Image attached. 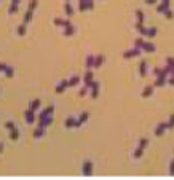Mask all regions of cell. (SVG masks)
I'll use <instances>...</instances> for the list:
<instances>
[{
    "label": "cell",
    "mask_w": 174,
    "mask_h": 180,
    "mask_svg": "<svg viewBox=\"0 0 174 180\" xmlns=\"http://www.w3.org/2000/svg\"><path fill=\"white\" fill-rule=\"evenodd\" d=\"M155 75H157V81L155 86H163L166 83V77H168V70H160V69H155Z\"/></svg>",
    "instance_id": "1"
},
{
    "label": "cell",
    "mask_w": 174,
    "mask_h": 180,
    "mask_svg": "<svg viewBox=\"0 0 174 180\" xmlns=\"http://www.w3.org/2000/svg\"><path fill=\"white\" fill-rule=\"evenodd\" d=\"M82 174H83L85 177L93 175V163H91L89 159H86V161L82 164Z\"/></svg>",
    "instance_id": "2"
},
{
    "label": "cell",
    "mask_w": 174,
    "mask_h": 180,
    "mask_svg": "<svg viewBox=\"0 0 174 180\" xmlns=\"http://www.w3.org/2000/svg\"><path fill=\"white\" fill-rule=\"evenodd\" d=\"M89 91H91V97L96 99L98 96H99V81L93 80V81L89 83Z\"/></svg>",
    "instance_id": "3"
},
{
    "label": "cell",
    "mask_w": 174,
    "mask_h": 180,
    "mask_svg": "<svg viewBox=\"0 0 174 180\" xmlns=\"http://www.w3.org/2000/svg\"><path fill=\"white\" fill-rule=\"evenodd\" d=\"M78 8H80V11H88V10H91V8H93V0H80Z\"/></svg>",
    "instance_id": "4"
},
{
    "label": "cell",
    "mask_w": 174,
    "mask_h": 180,
    "mask_svg": "<svg viewBox=\"0 0 174 180\" xmlns=\"http://www.w3.org/2000/svg\"><path fill=\"white\" fill-rule=\"evenodd\" d=\"M24 120H26V123L27 124H34V121H35V112L34 110H27V112L24 113Z\"/></svg>",
    "instance_id": "5"
},
{
    "label": "cell",
    "mask_w": 174,
    "mask_h": 180,
    "mask_svg": "<svg viewBox=\"0 0 174 180\" xmlns=\"http://www.w3.org/2000/svg\"><path fill=\"white\" fill-rule=\"evenodd\" d=\"M53 112H55V105H50V107L43 108V112L38 115V120H42V118H46V116H53Z\"/></svg>",
    "instance_id": "6"
},
{
    "label": "cell",
    "mask_w": 174,
    "mask_h": 180,
    "mask_svg": "<svg viewBox=\"0 0 174 180\" xmlns=\"http://www.w3.org/2000/svg\"><path fill=\"white\" fill-rule=\"evenodd\" d=\"M67 88H69V80H64V81H61L59 85L56 86V89H55V91H56V94H61V92H64Z\"/></svg>",
    "instance_id": "7"
},
{
    "label": "cell",
    "mask_w": 174,
    "mask_h": 180,
    "mask_svg": "<svg viewBox=\"0 0 174 180\" xmlns=\"http://www.w3.org/2000/svg\"><path fill=\"white\" fill-rule=\"evenodd\" d=\"M139 54H141V50L136 46V48H133V50H129V51H126V53H125V59L136 58V56H139Z\"/></svg>",
    "instance_id": "8"
},
{
    "label": "cell",
    "mask_w": 174,
    "mask_h": 180,
    "mask_svg": "<svg viewBox=\"0 0 174 180\" xmlns=\"http://www.w3.org/2000/svg\"><path fill=\"white\" fill-rule=\"evenodd\" d=\"M166 129H168V124H166V123H160L158 126L155 128V135H158V137H160V135H163Z\"/></svg>",
    "instance_id": "9"
},
{
    "label": "cell",
    "mask_w": 174,
    "mask_h": 180,
    "mask_svg": "<svg viewBox=\"0 0 174 180\" xmlns=\"http://www.w3.org/2000/svg\"><path fill=\"white\" fill-rule=\"evenodd\" d=\"M93 78H94L93 69H88V72H86V73H85V77H83V81H85V85H86V86H89V83L93 81Z\"/></svg>",
    "instance_id": "10"
},
{
    "label": "cell",
    "mask_w": 174,
    "mask_h": 180,
    "mask_svg": "<svg viewBox=\"0 0 174 180\" xmlns=\"http://www.w3.org/2000/svg\"><path fill=\"white\" fill-rule=\"evenodd\" d=\"M51 123H53V116H46V118L38 120V126H40V128H48Z\"/></svg>",
    "instance_id": "11"
},
{
    "label": "cell",
    "mask_w": 174,
    "mask_h": 180,
    "mask_svg": "<svg viewBox=\"0 0 174 180\" xmlns=\"http://www.w3.org/2000/svg\"><path fill=\"white\" fill-rule=\"evenodd\" d=\"M141 50L145 51V53H153V51H155V45H153V43H149V41H144L142 46H141Z\"/></svg>",
    "instance_id": "12"
},
{
    "label": "cell",
    "mask_w": 174,
    "mask_h": 180,
    "mask_svg": "<svg viewBox=\"0 0 174 180\" xmlns=\"http://www.w3.org/2000/svg\"><path fill=\"white\" fill-rule=\"evenodd\" d=\"M88 118H89L88 112H83L82 115H80V116L77 118V128H78V126H82V124H85V123L88 121Z\"/></svg>",
    "instance_id": "13"
},
{
    "label": "cell",
    "mask_w": 174,
    "mask_h": 180,
    "mask_svg": "<svg viewBox=\"0 0 174 180\" xmlns=\"http://www.w3.org/2000/svg\"><path fill=\"white\" fill-rule=\"evenodd\" d=\"M19 3H21V0H11V5H10V10H8L10 15H15V13L18 11Z\"/></svg>",
    "instance_id": "14"
},
{
    "label": "cell",
    "mask_w": 174,
    "mask_h": 180,
    "mask_svg": "<svg viewBox=\"0 0 174 180\" xmlns=\"http://www.w3.org/2000/svg\"><path fill=\"white\" fill-rule=\"evenodd\" d=\"M74 34H75V27H74L72 22H70L69 26H65V27H64V35H65V37H72Z\"/></svg>",
    "instance_id": "15"
},
{
    "label": "cell",
    "mask_w": 174,
    "mask_h": 180,
    "mask_svg": "<svg viewBox=\"0 0 174 180\" xmlns=\"http://www.w3.org/2000/svg\"><path fill=\"white\" fill-rule=\"evenodd\" d=\"M64 126L65 128H77V118H74V116H70V118H67V120H65L64 121Z\"/></svg>",
    "instance_id": "16"
},
{
    "label": "cell",
    "mask_w": 174,
    "mask_h": 180,
    "mask_svg": "<svg viewBox=\"0 0 174 180\" xmlns=\"http://www.w3.org/2000/svg\"><path fill=\"white\" fill-rule=\"evenodd\" d=\"M45 131H46V128H40V126H37V129L34 131V137H35V139H40V137H43V135H45Z\"/></svg>",
    "instance_id": "17"
},
{
    "label": "cell",
    "mask_w": 174,
    "mask_h": 180,
    "mask_svg": "<svg viewBox=\"0 0 174 180\" xmlns=\"http://www.w3.org/2000/svg\"><path fill=\"white\" fill-rule=\"evenodd\" d=\"M26 31H27V26H26L24 22H22V24H19V26L16 27V34H18L19 37H22V35H26Z\"/></svg>",
    "instance_id": "18"
},
{
    "label": "cell",
    "mask_w": 174,
    "mask_h": 180,
    "mask_svg": "<svg viewBox=\"0 0 174 180\" xmlns=\"http://www.w3.org/2000/svg\"><path fill=\"white\" fill-rule=\"evenodd\" d=\"M70 21L69 19H61V18H55V26H61V27H65L69 26Z\"/></svg>",
    "instance_id": "19"
},
{
    "label": "cell",
    "mask_w": 174,
    "mask_h": 180,
    "mask_svg": "<svg viewBox=\"0 0 174 180\" xmlns=\"http://www.w3.org/2000/svg\"><path fill=\"white\" fill-rule=\"evenodd\" d=\"M64 13H65V16L70 18V16L74 15V7H72L70 3H65V5H64Z\"/></svg>",
    "instance_id": "20"
},
{
    "label": "cell",
    "mask_w": 174,
    "mask_h": 180,
    "mask_svg": "<svg viewBox=\"0 0 174 180\" xmlns=\"http://www.w3.org/2000/svg\"><path fill=\"white\" fill-rule=\"evenodd\" d=\"M157 34H158L157 27H150V29H147V32H145V37H149V38H153V37H157Z\"/></svg>",
    "instance_id": "21"
},
{
    "label": "cell",
    "mask_w": 174,
    "mask_h": 180,
    "mask_svg": "<svg viewBox=\"0 0 174 180\" xmlns=\"http://www.w3.org/2000/svg\"><path fill=\"white\" fill-rule=\"evenodd\" d=\"M104 56H102V54H99V56H96L94 58V69H98V67H101L102 64H104Z\"/></svg>",
    "instance_id": "22"
},
{
    "label": "cell",
    "mask_w": 174,
    "mask_h": 180,
    "mask_svg": "<svg viewBox=\"0 0 174 180\" xmlns=\"http://www.w3.org/2000/svg\"><path fill=\"white\" fill-rule=\"evenodd\" d=\"M10 139H11V140H18V139H19V131H18V128H15V129L10 131Z\"/></svg>",
    "instance_id": "23"
},
{
    "label": "cell",
    "mask_w": 174,
    "mask_h": 180,
    "mask_svg": "<svg viewBox=\"0 0 174 180\" xmlns=\"http://www.w3.org/2000/svg\"><path fill=\"white\" fill-rule=\"evenodd\" d=\"M139 73H141V77H145V73H147V62L145 61H142L139 65Z\"/></svg>",
    "instance_id": "24"
},
{
    "label": "cell",
    "mask_w": 174,
    "mask_h": 180,
    "mask_svg": "<svg viewBox=\"0 0 174 180\" xmlns=\"http://www.w3.org/2000/svg\"><path fill=\"white\" fill-rule=\"evenodd\" d=\"M153 92V86H147L144 91H142V97H150Z\"/></svg>",
    "instance_id": "25"
},
{
    "label": "cell",
    "mask_w": 174,
    "mask_h": 180,
    "mask_svg": "<svg viewBox=\"0 0 174 180\" xmlns=\"http://www.w3.org/2000/svg\"><path fill=\"white\" fill-rule=\"evenodd\" d=\"M38 107H40V99H34V101H32V104L29 105V108H31V110H34V112H37Z\"/></svg>",
    "instance_id": "26"
},
{
    "label": "cell",
    "mask_w": 174,
    "mask_h": 180,
    "mask_svg": "<svg viewBox=\"0 0 174 180\" xmlns=\"http://www.w3.org/2000/svg\"><path fill=\"white\" fill-rule=\"evenodd\" d=\"M5 77H8V78H11L13 75H15V69H13V67H10V65H7V69H5Z\"/></svg>",
    "instance_id": "27"
},
{
    "label": "cell",
    "mask_w": 174,
    "mask_h": 180,
    "mask_svg": "<svg viewBox=\"0 0 174 180\" xmlns=\"http://www.w3.org/2000/svg\"><path fill=\"white\" fill-rule=\"evenodd\" d=\"M142 153H144V148H142V147H138V148H136V151H134V153H133V158L139 159V158L142 156Z\"/></svg>",
    "instance_id": "28"
},
{
    "label": "cell",
    "mask_w": 174,
    "mask_h": 180,
    "mask_svg": "<svg viewBox=\"0 0 174 180\" xmlns=\"http://www.w3.org/2000/svg\"><path fill=\"white\" fill-rule=\"evenodd\" d=\"M86 67L88 69H94V56H88L86 58Z\"/></svg>",
    "instance_id": "29"
},
{
    "label": "cell",
    "mask_w": 174,
    "mask_h": 180,
    "mask_svg": "<svg viewBox=\"0 0 174 180\" xmlns=\"http://www.w3.org/2000/svg\"><path fill=\"white\" fill-rule=\"evenodd\" d=\"M78 83H80V77H70V78H69V88L78 85Z\"/></svg>",
    "instance_id": "30"
},
{
    "label": "cell",
    "mask_w": 174,
    "mask_h": 180,
    "mask_svg": "<svg viewBox=\"0 0 174 180\" xmlns=\"http://www.w3.org/2000/svg\"><path fill=\"white\" fill-rule=\"evenodd\" d=\"M136 18H138V24H144V13H142V10L136 11Z\"/></svg>",
    "instance_id": "31"
},
{
    "label": "cell",
    "mask_w": 174,
    "mask_h": 180,
    "mask_svg": "<svg viewBox=\"0 0 174 180\" xmlns=\"http://www.w3.org/2000/svg\"><path fill=\"white\" fill-rule=\"evenodd\" d=\"M163 15H165V18H166V19H172V18H174V13H172L169 8H168V10L163 13Z\"/></svg>",
    "instance_id": "32"
},
{
    "label": "cell",
    "mask_w": 174,
    "mask_h": 180,
    "mask_svg": "<svg viewBox=\"0 0 174 180\" xmlns=\"http://www.w3.org/2000/svg\"><path fill=\"white\" fill-rule=\"evenodd\" d=\"M147 145H149V139H145V137H142V139H141V142H139V147L145 148Z\"/></svg>",
    "instance_id": "33"
},
{
    "label": "cell",
    "mask_w": 174,
    "mask_h": 180,
    "mask_svg": "<svg viewBox=\"0 0 174 180\" xmlns=\"http://www.w3.org/2000/svg\"><path fill=\"white\" fill-rule=\"evenodd\" d=\"M5 128H7L8 131H11V129H15L16 126H15V123H13V121H7V123H5Z\"/></svg>",
    "instance_id": "34"
},
{
    "label": "cell",
    "mask_w": 174,
    "mask_h": 180,
    "mask_svg": "<svg viewBox=\"0 0 174 180\" xmlns=\"http://www.w3.org/2000/svg\"><path fill=\"white\" fill-rule=\"evenodd\" d=\"M166 124H168V129H172V128H174V113L171 115V118H169V121H168Z\"/></svg>",
    "instance_id": "35"
},
{
    "label": "cell",
    "mask_w": 174,
    "mask_h": 180,
    "mask_svg": "<svg viewBox=\"0 0 174 180\" xmlns=\"http://www.w3.org/2000/svg\"><path fill=\"white\" fill-rule=\"evenodd\" d=\"M88 89H89V86H86V85H85V88L80 89V91H78V94H80V96H85V94L88 92Z\"/></svg>",
    "instance_id": "36"
},
{
    "label": "cell",
    "mask_w": 174,
    "mask_h": 180,
    "mask_svg": "<svg viewBox=\"0 0 174 180\" xmlns=\"http://www.w3.org/2000/svg\"><path fill=\"white\" fill-rule=\"evenodd\" d=\"M7 65H8V64H5V62H0V73H3V72H5Z\"/></svg>",
    "instance_id": "37"
},
{
    "label": "cell",
    "mask_w": 174,
    "mask_h": 180,
    "mask_svg": "<svg viewBox=\"0 0 174 180\" xmlns=\"http://www.w3.org/2000/svg\"><path fill=\"white\" fill-rule=\"evenodd\" d=\"M142 43H144V41H142V40H141V38H138V40H136V41H134V45H136V46H138V48H141V46H142Z\"/></svg>",
    "instance_id": "38"
},
{
    "label": "cell",
    "mask_w": 174,
    "mask_h": 180,
    "mask_svg": "<svg viewBox=\"0 0 174 180\" xmlns=\"http://www.w3.org/2000/svg\"><path fill=\"white\" fill-rule=\"evenodd\" d=\"M169 174H171V175H174V161L169 164Z\"/></svg>",
    "instance_id": "39"
},
{
    "label": "cell",
    "mask_w": 174,
    "mask_h": 180,
    "mask_svg": "<svg viewBox=\"0 0 174 180\" xmlns=\"http://www.w3.org/2000/svg\"><path fill=\"white\" fill-rule=\"evenodd\" d=\"M144 2H145L147 5H155V3L158 2V0H144Z\"/></svg>",
    "instance_id": "40"
},
{
    "label": "cell",
    "mask_w": 174,
    "mask_h": 180,
    "mask_svg": "<svg viewBox=\"0 0 174 180\" xmlns=\"http://www.w3.org/2000/svg\"><path fill=\"white\" fill-rule=\"evenodd\" d=\"M162 5H165V7H169V0H162Z\"/></svg>",
    "instance_id": "41"
},
{
    "label": "cell",
    "mask_w": 174,
    "mask_h": 180,
    "mask_svg": "<svg viewBox=\"0 0 174 180\" xmlns=\"http://www.w3.org/2000/svg\"><path fill=\"white\" fill-rule=\"evenodd\" d=\"M2 150H3V145H2V144H0V153H2Z\"/></svg>",
    "instance_id": "42"
}]
</instances>
